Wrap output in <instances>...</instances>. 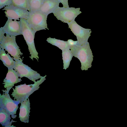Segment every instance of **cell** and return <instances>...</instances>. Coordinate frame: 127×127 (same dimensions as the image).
<instances>
[{
	"instance_id": "9",
	"label": "cell",
	"mask_w": 127,
	"mask_h": 127,
	"mask_svg": "<svg viewBox=\"0 0 127 127\" xmlns=\"http://www.w3.org/2000/svg\"><path fill=\"white\" fill-rule=\"evenodd\" d=\"M68 24L69 28L76 37L77 44L82 45L85 44L91 35V29L83 28L78 24L75 20Z\"/></svg>"
},
{
	"instance_id": "24",
	"label": "cell",
	"mask_w": 127,
	"mask_h": 127,
	"mask_svg": "<svg viewBox=\"0 0 127 127\" xmlns=\"http://www.w3.org/2000/svg\"><path fill=\"white\" fill-rule=\"evenodd\" d=\"M5 33L2 27H1L0 28V41L2 39Z\"/></svg>"
},
{
	"instance_id": "20",
	"label": "cell",
	"mask_w": 127,
	"mask_h": 127,
	"mask_svg": "<svg viewBox=\"0 0 127 127\" xmlns=\"http://www.w3.org/2000/svg\"><path fill=\"white\" fill-rule=\"evenodd\" d=\"M11 4L14 6L25 8L30 11L28 0H12Z\"/></svg>"
},
{
	"instance_id": "1",
	"label": "cell",
	"mask_w": 127,
	"mask_h": 127,
	"mask_svg": "<svg viewBox=\"0 0 127 127\" xmlns=\"http://www.w3.org/2000/svg\"><path fill=\"white\" fill-rule=\"evenodd\" d=\"M70 49L73 56L77 58L80 62L82 70H87L91 67L93 56L88 41L83 45L77 44L71 46Z\"/></svg>"
},
{
	"instance_id": "10",
	"label": "cell",
	"mask_w": 127,
	"mask_h": 127,
	"mask_svg": "<svg viewBox=\"0 0 127 127\" xmlns=\"http://www.w3.org/2000/svg\"><path fill=\"white\" fill-rule=\"evenodd\" d=\"M3 10H5V16L8 18L18 20L20 18L27 20L29 12L26 9L15 6L12 4L5 6Z\"/></svg>"
},
{
	"instance_id": "12",
	"label": "cell",
	"mask_w": 127,
	"mask_h": 127,
	"mask_svg": "<svg viewBox=\"0 0 127 127\" xmlns=\"http://www.w3.org/2000/svg\"><path fill=\"white\" fill-rule=\"evenodd\" d=\"M6 76L4 79L3 84L6 89L7 92L9 93V91L12 88L15 84L20 82L22 81L17 72L13 69H8Z\"/></svg>"
},
{
	"instance_id": "18",
	"label": "cell",
	"mask_w": 127,
	"mask_h": 127,
	"mask_svg": "<svg viewBox=\"0 0 127 127\" xmlns=\"http://www.w3.org/2000/svg\"><path fill=\"white\" fill-rule=\"evenodd\" d=\"M46 41L48 43L57 47L62 50L68 48L70 49L67 41L50 37L47 38Z\"/></svg>"
},
{
	"instance_id": "22",
	"label": "cell",
	"mask_w": 127,
	"mask_h": 127,
	"mask_svg": "<svg viewBox=\"0 0 127 127\" xmlns=\"http://www.w3.org/2000/svg\"><path fill=\"white\" fill-rule=\"evenodd\" d=\"M67 41L69 48L70 46L76 45L77 43V41H73L71 39H68Z\"/></svg>"
},
{
	"instance_id": "15",
	"label": "cell",
	"mask_w": 127,
	"mask_h": 127,
	"mask_svg": "<svg viewBox=\"0 0 127 127\" xmlns=\"http://www.w3.org/2000/svg\"><path fill=\"white\" fill-rule=\"evenodd\" d=\"M8 54H6L4 49L0 48V59L8 69H13L15 61Z\"/></svg>"
},
{
	"instance_id": "8",
	"label": "cell",
	"mask_w": 127,
	"mask_h": 127,
	"mask_svg": "<svg viewBox=\"0 0 127 127\" xmlns=\"http://www.w3.org/2000/svg\"><path fill=\"white\" fill-rule=\"evenodd\" d=\"M2 91V95L0 94V108L5 109L12 118H15L17 117L16 112L19 107L18 105L20 102L19 101L13 100L6 90Z\"/></svg>"
},
{
	"instance_id": "23",
	"label": "cell",
	"mask_w": 127,
	"mask_h": 127,
	"mask_svg": "<svg viewBox=\"0 0 127 127\" xmlns=\"http://www.w3.org/2000/svg\"><path fill=\"white\" fill-rule=\"evenodd\" d=\"M63 5V7L66 8L69 7L68 0H57Z\"/></svg>"
},
{
	"instance_id": "11",
	"label": "cell",
	"mask_w": 127,
	"mask_h": 127,
	"mask_svg": "<svg viewBox=\"0 0 127 127\" xmlns=\"http://www.w3.org/2000/svg\"><path fill=\"white\" fill-rule=\"evenodd\" d=\"M6 35L16 36L22 35L20 21L8 18L5 24L2 27Z\"/></svg>"
},
{
	"instance_id": "21",
	"label": "cell",
	"mask_w": 127,
	"mask_h": 127,
	"mask_svg": "<svg viewBox=\"0 0 127 127\" xmlns=\"http://www.w3.org/2000/svg\"><path fill=\"white\" fill-rule=\"evenodd\" d=\"M12 3V0H0V9L6 6L9 5Z\"/></svg>"
},
{
	"instance_id": "2",
	"label": "cell",
	"mask_w": 127,
	"mask_h": 127,
	"mask_svg": "<svg viewBox=\"0 0 127 127\" xmlns=\"http://www.w3.org/2000/svg\"><path fill=\"white\" fill-rule=\"evenodd\" d=\"M46 75L36 81L33 84L27 85L25 83L15 86L14 89L12 88L13 92L11 94L14 97V100L19 101L20 103L22 102L34 92L38 90L39 85L46 79Z\"/></svg>"
},
{
	"instance_id": "13",
	"label": "cell",
	"mask_w": 127,
	"mask_h": 127,
	"mask_svg": "<svg viewBox=\"0 0 127 127\" xmlns=\"http://www.w3.org/2000/svg\"><path fill=\"white\" fill-rule=\"evenodd\" d=\"M19 118L20 121L25 123H28L30 111V103L29 98L26 99L21 103Z\"/></svg>"
},
{
	"instance_id": "4",
	"label": "cell",
	"mask_w": 127,
	"mask_h": 127,
	"mask_svg": "<svg viewBox=\"0 0 127 127\" xmlns=\"http://www.w3.org/2000/svg\"><path fill=\"white\" fill-rule=\"evenodd\" d=\"M48 16L40 10L29 11L26 21L35 32L42 30H49L47 23Z\"/></svg>"
},
{
	"instance_id": "7",
	"label": "cell",
	"mask_w": 127,
	"mask_h": 127,
	"mask_svg": "<svg viewBox=\"0 0 127 127\" xmlns=\"http://www.w3.org/2000/svg\"><path fill=\"white\" fill-rule=\"evenodd\" d=\"M15 61V62L13 69L17 72L20 78L25 77L34 83L36 82V80L41 79L43 77L37 71L24 64L20 60Z\"/></svg>"
},
{
	"instance_id": "5",
	"label": "cell",
	"mask_w": 127,
	"mask_h": 127,
	"mask_svg": "<svg viewBox=\"0 0 127 127\" xmlns=\"http://www.w3.org/2000/svg\"><path fill=\"white\" fill-rule=\"evenodd\" d=\"M0 48L7 51L14 60L19 59L23 61L20 58L23 53L16 42V36L4 35L0 41Z\"/></svg>"
},
{
	"instance_id": "3",
	"label": "cell",
	"mask_w": 127,
	"mask_h": 127,
	"mask_svg": "<svg viewBox=\"0 0 127 127\" xmlns=\"http://www.w3.org/2000/svg\"><path fill=\"white\" fill-rule=\"evenodd\" d=\"M20 21L21 26V33L28 46L31 55L30 57L32 60L33 58H35L38 61V53L36 50L34 40L35 32L31 29L26 20L20 18Z\"/></svg>"
},
{
	"instance_id": "19",
	"label": "cell",
	"mask_w": 127,
	"mask_h": 127,
	"mask_svg": "<svg viewBox=\"0 0 127 127\" xmlns=\"http://www.w3.org/2000/svg\"><path fill=\"white\" fill-rule=\"evenodd\" d=\"M45 0H28L30 11L40 10Z\"/></svg>"
},
{
	"instance_id": "17",
	"label": "cell",
	"mask_w": 127,
	"mask_h": 127,
	"mask_svg": "<svg viewBox=\"0 0 127 127\" xmlns=\"http://www.w3.org/2000/svg\"><path fill=\"white\" fill-rule=\"evenodd\" d=\"M62 54L64 64L63 69H66L68 67L73 56L71 51L69 48L62 50Z\"/></svg>"
},
{
	"instance_id": "14",
	"label": "cell",
	"mask_w": 127,
	"mask_h": 127,
	"mask_svg": "<svg viewBox=\"0 0 127 127\" xmlns=\"http://www.w3.org/2000/svg\"><path fill=\"white\" fill-rule=\"evenodd\" d=\"M60 3L57 0H45L40 10L48 16L59 7Z\"/></svg>"
},
{
	"instance_id": "6",
	"label": "cell",
	"mask_w": 127,
	"mask_h": 127,
	"mask_svg": "<svg viewBox=\"0 0 127 127\" xmlns=\"http://www.w3.org/2000/svg\"><path fill=\"white\" fill-rule=\"evenodd\" d=\"M80 8L58 7L53 12L58 20L67 24L75 20L76 18L82 12Z\"/></svg>"
},
{
	"instance_id": "16",
	"label": "cell",
	"mask_w": 127,
	"mask_h": 127,
	"mask_svg": "<svg viewBox=\"0 0 127 127\" xmlns=\"http://www.w3.org/2000/svg\"><path fill=\"white\" fill-rule=\"evenodd\" d=\"M11 115L4 108H0V123L2 126L6 127H15L11 126L12 123L16 122L12 119Z\"/></svg>"
}]
</instances>
